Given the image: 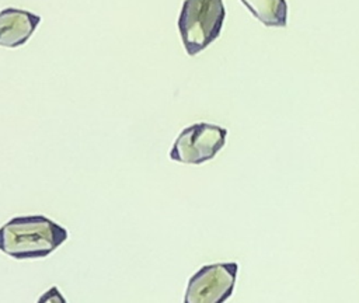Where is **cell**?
Instances as JSON below:
<instances>
[{"label": "cell", "instance_id": "cell-7", "mask_svg": "<svg viewBox=\"0 0 359 303\" xmlns=\"http://www.w3.org/2000/svg\"><path fill=\"white\" fill-rule=\"evenodd\" d=\"M38 302H59V303H62V302H66L65 300V297L59 293V290H57V288L56 286H52L45 295H42L41 296V299L38 300Z\"/></svg>", "mask_w": 359, "mask_h": 303}, {"label": "cell", "instance_id": "cell-5", "mask_svg": "<svg viewBox=\"0 0 359 303\" xmlns=\"http://www.w3.org/2000/svg\"><path fill=\"white\" fill-rule=\"evenodd\" d=\"M41 17L27 10L7 7L0 11V46L18 48L24 45L36 27Z\"/></svg>", "mask_w": 359, "mask_h": 303}, {"label": "cell", "instance_id": "cell-6", "mask_svg": "<svg viewBox=\"0 0 359 303\" xmlns=\"http://www.w3.org/2000/svg\"><path fill=\"white\" fill-rule=\"evenodd\" d=\"M248 11L265 27H286L287 3L286 0H241Z\"/></svg>", "mask_w": 359, "mask_h": 303}, {"label": "cell", "instance_id": "cell-3", "mask_svg": "<svg viewBox=\"0 0 359 303\" xmlns=\"http://www.w3.org/2000/svg\"><path fill=\"white\" fill-rule=\"evenodd\" d=\"M226 136V128L206 122L194 123L177 136L170 150V159L182 164H202L223 149Z\"/></svg>", "mask_w": 359, "mask_h": 303}, {"label": "cell", "instance_id": "cell-4", "mask_svg": "<svg viewBox=\"0 0 359 303\" xmlns=\"http://www.w3.org/2000/svg\"><path fill=\"white\" fill-rule=\"evenodd\" d=\"M237 262L203 265L188 281L184 303H223L234 290Z\"/></svg>", "mask_w": 359, "mask_h": 303}, {"label": "cell", "instance_id": "cell-1", "mask_svg": "<svg viewBox=\"0 0 359 303\" xmlns=\"http://www.w3.org/2000/svg\"><path fill=\"white\" fill-rule=\"evenodd\" d=\"M67 240V230L42 216H17L0 227V251L17 260L43 258Z\"/></svg>", "mask_w": 359, "mask_h": 303}, {"label": "cell", "instance_id": "cell-2", "mask_svg": "<svg viewBox=\"0 0 359 303\" xmlns=\"http://www.w3.org/2000/svg\"><path fill=\"white\" fill-rule=\"evenodd\" d=\"M224 18L223 0H184L178 29L185 52L195 56L216 41Z\"/></svg>", "mask_w": 359, "mask_h": 303}]
</instances>
